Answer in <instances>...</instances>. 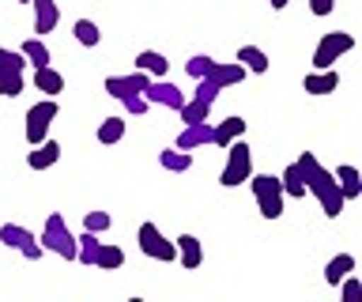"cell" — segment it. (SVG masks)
Segmentation results:
<instances>
[{
  "label": "cell",
  "mask_w": 362,
  "mask_h": 302,
  "mask_svg": "<svg viewBox=\"0 0 362 302\" xmlns=\"http://www.w3.org/2000/svg\"><path fill=\"white\" fill-rule=\"evenodd\" d=\"M298 166L305 170V182H310V193L317 197V204H321V211L328 219H339L344 216V204H347V197H344V185H339V178L336 170H325L321 159H317L313 151H302V159Z\"/></svg>",
  "instance_id": "1"
},
{
  "label": "cell",
  "mask_w": 362,
  "mask_h": 302,
  "mask_svg": "<svg viewBox=\"0 0 362 302\" xmlns=\"http://www.w3.org/2000/svg\"><path fill=\"white\" fill-rule=\"evenodd\" d=\"M253 185V200L260 208L264 219H279L283 216V204H287V189H283V178H272V174H253L249 178Z\"/></svg>",
  "instance_id": "2"
},
{
  "label": "cell",
  "mask_w": 362,
  "mask_h": 302,
  "mask_svg": "<svg viewBox=\"0 0 362 302\" xmlns=\"http://www.w3.org/2000/svg\"><path fill=\"white\" fill-rule=\"evenodd\" d=\"M253 178V148H249L245 140H234L230 148H226V166L219 174V185L223 189H238L242 182Z\"/></svg>",
  "instance_id": "3"
},
{
  "label": "cell",
  "mask_w": 362,
  "mask_h": 302,
  "mask_svg": "<svg viewBox=\"0 0 362 302\" xmlns=\"http://www.w3.org/2000/svg\"><path fill=\"white\" fill-rule=\"evenodd\" d=\"M38 238H42V245H45L49 253L64 257V261H79V238H72V231L64 227V219L57 216V211L45 219V227H42Z\"/></svg>",
  "instance_id": "4"
},
{
  "label": "cell",
  "mask_w": 362,
  "mask_h": 302,
  "mask_svg": "<svg viewBox=\"0 0 362 302\" xmlns=\"http://www.w3.org/2000/svg\"><path fill=\"white\" fill-rule=\"evenodd\" d=\"M57 114H61V106H57V98H49V95L27 110V117H23L27 125H23V132H27V144H30V148L49 137V125L57 121Z\"/></svg>",
  "instance_id": "5"
},
{
  "label": "cell",
  "mask_w": 362,
  "mask_h": 302,
  "mask_svg": "<svg viewBox=\"0 0 362 302\" xmlns=\"http://www.w3.org/2000/svg\"><path fill=\"white\" fill-rule=\"evenodd\" d=\"M30 61L23 57V50H4L0 46V95L4 98H16L23 91V76H27Z\"/></svg>",
  "instance_id": "6"
},
{
  "label": "cell",
  "mask_w": 362,
  "mask_h": 302,
  "mask_svg": "<svg viewBox=\"0 0 362 302\" xmlns=\"http://www.w3.org/2000/svg\"><path fill=\"white\" fill-rule=\"evenodd\" d=\"M355 50V38L347 35V30H328L321 35V42L313 46V69H332L339 57H347V53Z\"/></svg>",
  "instance_id": "7"
},
{
  "label": "cell",
  "mask_w": 362,
  "mask_h": 302,
  "mask_svg": "<svg viewBox=\"0 0 362 302\" xmlns=\"http://www.w3.org/2000/svg\"><path fill=\"white\" fill-rule=\"evenodd\" d=\"M136 242H140V253L151 257V261H177V242H170L163 231L155 227V223H140V234H136Z\"/></svg>",
  "instance_id": "8"
},
{
  "label": "cell",
  "mask_w": 362,
  "mask_h": 302,
  "mask_svg": "<svg viewBox=\"0 0 362 302\" xmlns=\"http://www.w3.org/2000/svg\"><path fill=\"white\" fill-rule=\"evenodd\" d=\"M151 83H155V76H147V72H140L136 69L132 76H106V95H113V98H129V95H147L151 91Z\"/></svg>",
  "instance_id": "9"
},
{
  "label": "cell",
  "mask_w": 362,
  "mask_h": 302,
  "mask_svg": "<svg viewBox=\"0 0 362 302\" xmlns=\"http://www.w3.org/2000/svg\"><path fill=\"white\" fill-rule=\"evenodd\" d=\"M0 242L11 245V250H19L23 257H30V261H38L42 250H45L42 238H34L27 227H19V223H4V227H0Z\"/></svg>",
  "instance_id": "10"
},
{
  "label": "cell",
  "mask_w": 362,
  "mask_h": 302,
  "mask_svg": "<svg viewBox=\"0 0 362 302\" xmlns=\"http://www.w3.org/2000/svg\"><path fill=\"white\" fill-rule=\"evenodd\" d=\"M34 8V35L45 38L49 30H57V23H61V4L57 0H30Z\"/></svg>",
  "instance_id": "11"
},
{
  "label": "cell",
  "mask_w": 362,
  "mask_h": 302,
  "mask_svg": "<svg viewBox=\"0 0 362 302\" xmlns=\"http://www.w3.org/2000/svg\"><path fill=\"white\" fill-rule=\"evenodd\" d=\"M336 87H339V72H336V69H313V72L302 80V91H305V95H313V98L332 95Z\"/></svg>",
  "instance_id": "12"
},
{
  "label": "cell",
  "mask_w": 362,
  "mask_h": 302,
  "mask_svg": "<svg viewBox=\"0 0 362 302\" xmlns=\"http://www.w3.org/2000/svg\"><path fill=\"white\" fill-rule=\"evenodd\" d=\"M204 144H215V125L211 121H204V125H185L177 132V148L181 151H197Z\"/></svg>",
  "instance_id": "13"
},
{
  "label": "cell",
  "mask_w": 362,
  "mask_h": 302,
  "mask_svg": "<svg viewBox=\"0 0 362 302\" xmlns=\"http://www.w3.org/2000/svg\"><path fill=\"white\" fill-rule=\"evenodd\" d=\"M147 103H155V106H166V110H174V114H181V106L189 103L185 95H181V87L174 83H151V91H147Z\"/></svg>",
  "instance_id": "14"
},
{
  "label": "cell",
  "mask_w": 362,
  "mask_h": 302,
  "mask_svg": "<svg viewBox=\"0 0 362 302\" xmlns=\"http://www.w3.org/2000/svg\"><path fill=\"white\" fill-rule=\"evenodd\" d=\"M61 163V144L57 140H42V144H34V151L27 155V166L30 170H49V166Z\"/></svg>",
  "instance_id": "15"
},
{
  "label": "cell",
  "mask_w": 362,
  "mask_h": 302,
  "mask_svg": "<svg viewBox=\"0 0 362 302\" xmlns=\"http://www.w3.org/2000/svg\"><path fill=\"white\" fill-rule=\"evenodd\" d=\"M30 83H34V91H42V95H49V98H57V95L64 91V76L57 72L53 64H45V69H34Z\"/></svg>",
  "instance_id": "16"
},
{
  "label": "cell",
  "mask_w": 362,
  "mask_h": 302,
  "mask_svg": "<svg viewBox=\"0 0 362 302\" xmlns=\"http://www.w3.org/2000/svg\"><path fill=\"white\" fill-rule=\"evenodd\" d=\"M177 257H181V268H189V272L204 265V245H200L197 234H181L177 238Z\"/></svg>",
  "instance_id": "17"
},
{
  "label": "cell",
  "mask_w": 362,
  "mask_h": 302,
  "mask_svg": "<svg viewBox=\"0 0 362 302\" xmlns=\"http://www.w3.org/2000/svg\"><path fill=\"white\" fill-rule=\"evenodd\" d=\"M355 272V253H336L332 261L325 265V284L328 287H339L344 284V276Z\"/></svg>",
  "instance_id": "18"
},
{
  "label": "cell",
  "mask_w": 362,
  "mask_h": 302,
  "mask_svg": "<svg viewBox=\"0 0 362 302\" xmlns=\"http://www.w3.org/2000/svg\"><path fill=\"white\" fill-rule=\"evenodd\" d=\"M245 72H249V69H245L242 61H219V64L211 69L208 80H215L219 87H234V83H242V80H245Z\"/></svg>",
  "instance_id": "19"
},
{
  "label": "cell",
  "mask_w": 362,
  "mask_h": 302,
  "mask_svg": "<svg viewBox=\"0 0 362 302\" xmlns=\"http://www.w3.org/2000/svg\"><path fill=\"white\" fill-rule=\"evenodd\" d=\"M136 69L147 72V76H155V80H163V76L170 72V61L158 50H140V53H136Z\"/></svg>",
  "instance_id": "20"
},
{
  "label": "cell",
  "mask_w": 362,
  "mask_h": 302,
  "mask_svg": "<svg viewBox=\"0 0 362 302\" xmlns=\"http://www.w3.org/2000/svg\"><path fill=\"white\" fill-rule=\"evenodd\" d=\"M245 137V121L242 117H226L215 125V148H230L234 140H242Z\"/></svg>",
  "instance_id": "21"
},
{
  "label": "cell",
  "mask_w": 362,
  "mask_h": 302,
  "mask_svg": "<svg viewBox=\"0 0 362 302\" xmlns=\"http://www.w3.org/2000/svg\"><path fill=\"white\" fill-rule=\"evenodd\" d=\"M158 166L170 170V174H185V170H192V151L166 148V151H158Z\"/></svg>",
  "instance_id": "22"
},
{
  "label": "cell",
  "mask_w": 362,
  "mask_h": 302,
  "mask_svg": "<svg viewBox=\"0 0 362 302\" xmlns=\"http://www.w3.org/2000/svg\"><path fill=\"white\" fill-rule=\"evenodd\" d=\"M283 178V189H287V197H294V200H302L305 193H310V182H305V170L298 163H291L287 170L279 174Z\"/></svg>",
  "instance_id": "23"
},
{
  "label": "cell",
  "mask_w": 362,
  "mask_h": 302,
  "mask_svg": "<svg viewBox=\"0 0 362 302\" xmlns=\"http://www.w3.org/2000/svg\"><path fill=\"white\" fill-rule=\"evenodd\" d=\"M238 61L245 64L249 72H257V76H264L272 69V61H268V53L260 50V46H238Z\"/></svg>",
  "instance_id": "24"
},
{
  "label": "cell",
  "mask_w": 362,
  "mask_h": 302,
  "mask_svg": "<svg viewBox=\"0 0 362 302\" xmlns=\"http://www.w3.org/2000/svg\"><path fill=\"white\" fill-rule=\"evenodd\" d=\"M336 178H339V185H344L347 200H362V174L355 170V166H351V163L336 166Z\"/></svg>",
  "instance_id": "25"
},
{
  "label": "cell",
  "mask_w": 362,
  "mask_h": 302,
  "mask_svg": "<svg viewBox=\"0 0 362 302\" xmlns=\"http://www.w3.org/2000/svg\"><path fill=\"white\" fill-rule=\"evenodd\" d=\"M98 144L102 148H113V144H121L124 140V117H102V125H98Z\"/></svg>",
  "instance_id": "26"
},
{
  "label": "cell",
  "mask_w": 362,
  "mask_h": 302,
  "mask_svg": "<svg viewBox=\"0 0 362 302\" xmlns=\"http://www.w3.org/2000/svg\"><path fill=\"white\" fill-rule=\"evenodd\" d=\"M208 117H211V103H204V98H197V95L181 106V121H185V125H204Z\"/></svg>",
  "instance_id": "27"
},
{
  "label": "cell",
  "mask_w": 362,
  "mask_h": 302,
  "mask_svg": "<svg viewBox=\"0 0 362 302\" xmlns=\"http://www.w3.org/2000/svg\"><path fill=\"white\" fill-rule=\"evenodd\" d=\"M23 57L30 61V69H45V64H49V46H45L38 35H34V38L23 42Z\"/></svg>",
  "instance_id": "28"
},
{
  "label": "cell",
  "mask_w": 362,
  "mask_h": 302,
  "mask_svg": "<svg viewBox=\"0 0 362 302\" xmlns=\"http://www.w3.org/2000/svg\"><path fill=\"white\" fill-rule=\"evenodd\" d=\"M72 35H76V42H79V46H87V50H95L98 42H102V30H98V23H95V19H76Z\"/></svg>",
  "instance_id": "29"
},
{
  "label": "cell",
  "mask_w": 362,
  "mask_h": 302,
  "mask_svg": "<svg viewBox=\"0 0 362 302\" xmlns=\"http://www.w3.org/2000/svg\"><path fill=\"white\" fill-rule=\"evenodd\" d=\"M121 265H124V250H121V245H113V242H102L95 268H106V272H113V268H121Z\"/></svg>",
  "instance_id": "30"
},
{
  "label": "cell",
  "mask_w": 362,
  "mask_h": 302,
  "mask_svg": "<svg viewBox=\"0 0 362 302\" xmlns=\"http://www.w3.org/2000/svg\"><path fill=\"white\" fill-rule=\"evenodd\" d=\"M98 250H102L98 234L95 231H83V238H79V265H95L98 261Z\"/></svg>",
  "instance_id": "31"
},
{
  "label": "cell",
  "mask_w": 362,
  "mask_h": 302,
  "mask_svg": "<svg viewBox=\"0 0 362 302\" xmlns=\"http://www.w3.org/2000/svg\"><path fill=\"white\" fill-rule=\"evenodd\" d=\"M215 57H208V53H197V57H189V64H185V72L192 76V80H204V76H211V69H215Z\"/></svg>",
  "instance_id": "32"
},
{
  "label": "cell",
  "mask_w": 362,
  "mask_h": 302,
  "mask_svg": "<svg viewBox=\"0 0 362 302\" xmlns=\"http://www.w3.org/2000/svg\"><path fill=\"white\" fill-rule=\"evenodd\" d=\"M339 298H344V302H362V279L355 272L344 276V284H339Z\"/></svg>",
  "instance_id": "33"
},
{
  "label": "cell",
  "mask_w": 362,
  "mask_h": 302,
  "mask_svg": "<svg viewBox=\"0 0 362 302\" xmlns=\"http://www.w3.org/2000/svg\"><path fill=\"white\" fill-rule=\"evenodd\" d=\"M219 91H223V87L215 83V80H208V76H204V80H197V91H192V95H197V98H204V103H211V106H215V98H219Z\"/></svg>",
  "instance_id": "34"
},
{
  "label": "cell",
  "mask_w": 362,
  "mask_h": 302,
  "mask_svg": "<svg viewBox=\"0 0 362 302\" xmlns=\"http://www.w3.org/2000/svg\"><path fill=\"white\" fill-rule=\"evenodd\" d=\"M83 231H95V234L110 231V216H106V211H87V216H83Z\"/></svg>",
  "instance_id": "35"
},
{
  "label": "cell",
  "mask_w": 362,
  "mask_h": 302,
  "mask_svg": "<svg viewBox=\"0 0 362 302\" xmlns=\"http://www.w3.org/2000/svg\"><path fill=\"white\" fill-rule=\"evenodd\" d=\"M147 106H151L147 95H129L124 98V110H129V114H147Z\"/></svg>",
  "instance_id": "36"
},
{
  "label": "cell",
  "mask_w": 362,
  "mask_h": 302,
  "mask_svg": "<svg viewBox=\"0 0 362 302\" xmlns=\"http://www.w3.org/2000/svg\"><path fill=\"white\" fill-rule=\"evenodd\" d=\"M332 8H336V0H310V12H313L317 19L332 16Z\"/></svg>",
  "instance_id": "37"
},
{
  "label": "cell",
  "mask_w": 362,
  "mask_h": 302,
  "mask_svg": "<svg viewBox=\"0 0 362 302\" xmlns=\"http://www.w3.org/2000/svg\"><path fill=\"white\" fill-rule=\"evenodd\" d=\"M268 4H272V8H276V12H283V8H287V4H291V0H268Z\"/></svg>",
  "instance_id": "38"
},
{
  "label": "cell",
  "mask_w": 362,
  "mask_h": 302,
  "mask_svg": "<svg viewBox=\"0 0 362 302\" xmlns=\"http://www.w3.org/2000/svg\"><path fill=\"white\" fill-rule=\"evenodd\" d=\"M16 4H30V0H16Z\"/></svg>",
  "instance_id": "39"
}]
</instances>
